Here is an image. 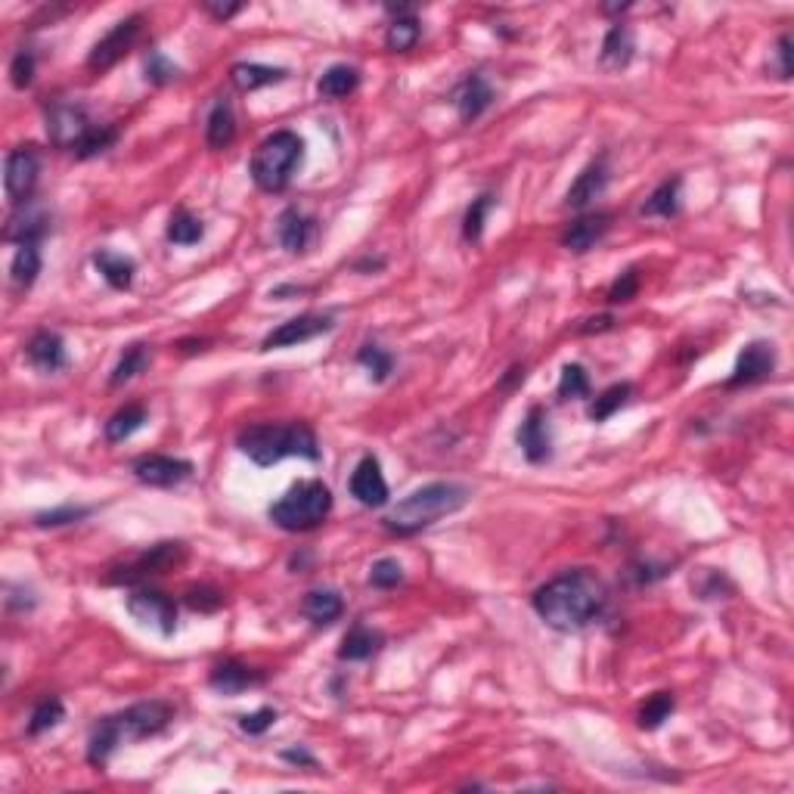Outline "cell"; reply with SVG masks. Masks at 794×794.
<instances>
[{"mask_svg": "<svg viewBox=\"0 0 794 794\" xmlns=\"http://www.w3.org/2000/svg\"><path fill=\"white\" fill-rule=\"evenodd\" d=\"M537 618L559 633H577L590 627L608 605V587L605 580L590 568H571L549 584H543L534 599Z\"/></svg>", "mask_w": 794, "mask_h": 794, "instance_id": "1", "label": "cell"}, {"mask_svg": "<svg viewBox=\"0 0 794 794\" xmlns=\"http://www.w3.org/2000/svg\"><path fill=\"white\" fill-rule=\"evenodd\" d=\"M472 500V491L460 481H432L416 487L413 494H407L404 500H397L391 506V512L382 518L385 531L397 534V537H413L425 528H432L435 522L447 515H456L460 509H466Z\"/></svg>", "mask_w": 794, "mask_h": 794, "instance_id": "2", "label": "cell"}, {"mask_svg": "<svg viewBox=\"0 0 794 794\" xmlns=\"http://www.w3.org/2000/svg\"><path fill=\"white\" fill-rule=\"evenodd\" d=\"M236 447L249 456L255 466H277L286 456H301V460H320L317 435L304 422H264L249 425L236 435Z\"/></svg>", "mask_w": 794, "mask_h": 794, "instance_id": "3", "label": "cell"}, {"mask_svg": "<svg viewBox=\"0 0 794 794\" xmlns=\"http://www.w3.org/2000/svg\"><path fill=\"white\" fill-rule=\"evenodd\" d=\"M304 162V140L295 131H273L258 143L249 162V174L264 193H283Z\"/></svg>", "mask_w": 794, "mask_h": 794, "instance_id": "4", "label": "cell"}, {"mask_svg": "<svg viewBox=\"0 0 794 794\" xmlns=\"http://www.w3.org/2000/svg\"><path fill=\"white\" fill-rule=\"evenodd\" d=\"M329 512H332V491L320 478H311V481L292 484L289 491L270 506L267 515L277 528L301 534V531L320 528Z\"/></svg>", "mask_w": 794, "mask_h": 794, "instance_id": "5", "label": "cell"}, {"mask_svg": "<svg viewBox=\"0 0 794 794\" xmlns=\"http://www.w3.org/2000/svg\"><path fill=\"white\" fill-rule=\"evenodd\" d=\"M183 559H187V546L180 540H165L143 549L137 559H131L128 565L115 568V574H109V584H143L149 577H159L171 568H177Z\"/></svg>", "mask_w": 794, "mask_h": 794, "instance_id": "6", "label": "cell"}, {"mask_svg": "<svg viewBox=\"0 0 794 794\" xmlns=\"http://www.w3.org/2000/svg\"><path fill=\"white\" fill-rule=\"evenodd\" d=\"M112 717L121 729V739L140 742V739H152V736H159V732H165L174 720V708L162 698H149V701H137V705Z\"/></svg>", "mask_w": 794, "mask_h": 794, "instance_id": "7", "label": "cell"}, {"mask_svg": "<svg viewBox=\"0 0 794 794\" xmlns=\"http://www.w3.org/2000/svg\"><path fill=\"white\" fill-rule=\"evenodd\" d=\"M125 608L137 624L159 630L162 636H174V630H177V605L171 596H165L159 590H149V587L134 590L128 596Z\"/></svg>", "mask_w": 794, "mask_h": 794, "instance_id": "8", "label": "cell"}, {"mask_svg": "<svg viewBox=\"0 0 794 794\" xmlns=\"http://www.w3.org/2000/svg\"><path fill=\"white\" fill-rule=\"evenodd\" d=\"M47 137L56 149H75L87 131L94 128V121L87 118V109L81 103H69V100H56L47 109Z\"/></svg>", "mask_w": 794, "mask_h": 794, "instance_id": "9", "label": "cell"}, {"mask_svg": "<svg viewBox=\"0 0 794 794\" xmlns=\"http://www.w3.org/2000/svg\"><path fill=\"white\" fill-rule=\"evenodd\" d=\"M38 174H41V159L32 146H19L7 156L4 187H7V199L13 202V208L32 202V193L38 187Z\"/></svg>", "mask_w": 794, "mask_h": 794, "instance_id": "10", "label": "cell"}, {"mask_svg": "<svg viewBox=\"0 0 794 794\" xmlns=\"http://www.w3.org/2000/svg\"><path fill=\"white\" fill-rule=\"evenodd\" d=\"M140 28H143V16H140V13H134V16H128V19L115 22V25H112V32H106V35L94 44V50H90L87 66L94 69V72H106V69H112V66L118 63V59L134 47V41L140 38Z\"/></svg>", "mask_w": 794, "mask_h": 794, "instance_id": "11", "label": "cell"}, {"mask_svg": "<svg viewBox=\"0 0 794 794\" xmlns=\"http://www.w3.org/2000/svg\"><path fill=\"white\" fill-rule=\"evenodd\" d=\"M332 317L329 314H301V317H292L286 323H280L273 332L264 335L261 342V351H273V348H292V345H301V342H311L317 335H326L332 332Z\"/></svg>", "mask_w": 794, "mask_h": 794, "instance_id": "12", "label": "cell"}, {"mask_svg": "<svg viewBox=\"0 0 794 794\" xmlns=\"http://www.w3.org/2000/svg\"><path fill=\"white\" fill-rule=\"evenodd\" d=\"M131 469L137 481L149 487H177L180 481H187L193 475L190 460H180V456H168V453H146L140 460H134Z\"/></svg>", "mask_w": 794, "mask_h": 794, "instance_id": "13", "label": "cell"}, {"mask_svg": "<svg viewBox=\"0 0 794 794\" xmlns=\"http://www.w3.org/2000/svg\"><path fill=\"white\" fill-rule=\"evenodd\" d=\"M494 87H491V81H487L481 72H472V75H466L460 84L453 87V94H450V103H453V109L460 112V118H463V125H472V121H478L487 109L494 106Z\"/></svg>", "mask_w": 794, "mask_h": 794, "instance_id": "14", "label": "cell"}, {"mask_svg": "<svg viewBox=\"0 0 794 794\" xmlns=\"http://www.w3.org/2000/svg\"><path fill=\"white\" fill-rule=\"evenodd\" d=\"M515 441L528 456V463H546L553 456V429H549V416L543 407H531L515 432Z\"/></svg>", "mask_w": 794, "mask_h": 794, "instance_id": "15", "label": "cell"}, {"mask_svg": "<svg viewBox=\"0 0 794 794\" xmlns=\"http://www.w3.org/2000/svg\"><path fill=\"white\" fill-rule=\"evenodd\" d=\"M50 233V211L41 205V202H25L19 208H13V215L7 221V230H4V239L7 242H16V246H25V242H38Z\"/></svg>", "mask_w": 794, "mask_h": 794, "instance_id": "16", "label": "cell"}, {"mask_svg": "<svg viewBox=\"0 0 794 794\" xmlns=\"http://www.w3.org/2000/svg\"><path fill=\"white\" fill-rule=\"evenodd\" d=\"M776 370V351L770 342H751L742 348L739 360H736V370H732L726 388H742V385H754V382H763L770 373Z\"/></svg>", "mask_w": 794, "mask_h": 794, "instance_id": "17", "label": "cell"}, {"mask_svg": "<svg viewBox=\"0 0 794 794\" xmlns=\"http://www.w3.org/2000/svg\"><path fill=\"white\" fill-rule=\"evenodd\" d=\"M348 487H351V497L357 503H363V506L379 509V506L388 503V481H385L382 466H379V460H376L373 453H366L363 460L354 466Z\"/></svg>", "mask_w": 794, "mask_h": 794, "instance_id": "18", "label": "cell"}, {"mask_svg": "<svg viewBox=\"0 0 794 794\" xmlns=\"http://www.w3.org/2000/svg\"><path fill=\"white\" fill-rule=\"evenodd\" d=\"M608 177H612V171H608V156L593 159L584 171L577 174V180L571 183V187H568L565 205L574 208V211L590 208L608 190Z\"/></svg>", "mask_w": 794, "mask_h": 794, "instance_id": "19", "label": "cell"}, {"mask_svg": "<svg viewBox=\"0 0 794 794\" xmlns=\"http://www.w3.org/2000/svg\"><path fill=\"white\" fill-rule=\"evenodd\" d=\"M25 360L32 363L38 373H56V370H63V366L69 363L63 335L50 332V329H38L32 339H28V345H25Z\"/></svg>", "mask_w": 794, "mask_h": 794, "instance_id": "20", "label": "cell"}, {"mask_svg": "<svg viewBox=\"0 0 794 794\" xmlns=\"http://www.w3.org/2000/svg\"><path fill=\"white\" fill-rule=\"evenodd\" d=\"M608 227H612V215H608V211H590V215H580L577 221H571L565 227L562 246L574 255H584L608 233Z\"/></svg>", "mask_w": 794, "mask_h": 794, "instance_id": "21", "label": "cell"}, {"mask_svg": "<svg viewBox=\"0 0 794 794\" xmlns=\"http://www.w3.org/2000/svg\"><path fill=\"white\" fill-rule=\"evenodd\" d=\"M314 236H317V221L311 215H304L301 208H286L277 218V239H280V246L292 255L308 252Z\"/></svg>", "mask_w": 794, "mask_h": 794, "instance_id": "22", "label": "cell"}, {"mask_svg": "<svg viewBox=\"0 0 794 794\" xmlns=\"http://www.w3.org/2000/svg\"><path fill=\"white\" fill-rule=\"evenodd\" d=\"M267 677L261 674V670H252L246 664H239V661H224L218 664L215 670H211V677H208V686L221 692V695H239V692H246L252 686H261Z\"/></svg>", "mask_w": 794, "mask_h": 794, "instance_id": "23", "label": "cell"}, {"mask_svg": "<svg viewBox=\"0 0 794 794\" xmlns=\"http://www.w3.org/2000/svg\"><path fill=\"white\" fill-rule=\"evenodd\" d=\"M388 13L394 16L388 32H385V47L391 53H407L416 47L419 35H422V25L419 19L413 16V7H388Z\"/></svg>", "mask_w": 794, "mask_h": 794, "instance_id": "24", "label": "cell"}, {"mask_svg": "<svg viewBox=\"0 0 794 794\" xmlns=\"http://www.w3.org/2000/svg\"><path fill=\"white\" fill-rule=\"evenodd\" d=\"M118 745H125V739H121V729H118L115 717H103L87 739V763L103 770L112 760V754L118 751Z\"/></svg>", "mask_w": 794, "mask_h": 794, "instance_id": "25", "label": "cell"}, {"mask_svg": "<svg viewBox=\"0 0 794 794\" xmlns=\"http://www.w3.org/2000/svg\"><path fill=\"white\" fill-rule=\"evenodd\" d=\"M633 50H636V44H633V32H630L627 25L618 22V25L608 28V35H605V41H602L599 63H602V69H608V72H621V69L630 66Z\"/></svg>", "mask_w": 794, "mask_h": 794, "instance_id": "26", "label": "cell"}, {"mask_svg": "<svg viewBox=\"0 0 794 794\" xmlns=\"http://www.w3.org/2000/svg\"><path fill=\"white\" fill-rule=\"evenodd\" d=\"M301 612L314 627H329L332 621H339L345 612V599L335 590H311L301 602Z\"/></svg>", "mask_w": 794, "mask_h": 794, "instance_id": "27", "label": "cell"}, {"mask_svg": "<svg viewBox=\"0 0 794 794\" xmlns=\"http://www.w3.org/2000/svg\"><path fill=\"white\" fill-rule=\"evenodd\" d=\"M94 267L100 270V277H103L112 289H118V292L131 289L134 273H137V264H134L128 255H118V252H109V249L94 252Z\"/></svg>", "mask_w": 794, "mask_h": 794, "instance_id": "28", "label": "cell"}, {"mask_svg": "<svg viewBox=\"0 0 794 794\" xmlns=\"http://www.w3.org/2000/svg\"><path fill=\"white\" fill-rule=\"evenodd\" d=\"M205 140L211 149H227L236 140V115L230 100H218L205 121Z\"/></svg>", "mask_w": 794, "mask_h": 794, "instance_id": "29", "label": "cell"}, {"mask_svg": "<svg viewBox=\"0 0 794 794\" xmlns=\"http://www.w3.org/2000/svg\"><path fill=\"white\" fill-rule=\"evenodd\" d=\"M286 78V69H273V66H261V63H239L230 69V81L239 94H252V90L280 84Z\"/></svg>", "mask_w": 794, "mask_h": 794, "instance_id": "30", "label": "cell"}, {"mask_svg": "<svg viewBox=\"0 0 794 794\" xmlns=\"http://www.w3.org/2000/svg\"><path fill=\"white\" fill-rule=\"evenodd\" d=\"M382 633L373 630V627H366V624H354L345 639H342V649H339V658L342 661H366L370 655H376L382 649Z\"/></svg>", "mask_w": 794, "mask_h": 794, "instance_id": "31", "label": "cell"}, {"mask_svg": "<svg viewBox=\"0 0 794 794\" xmlns=\"http://www.w3.org/2000/svg\"><path fill=\"white\" fill-rule=\"evenodd\" d=\"M357 87H360V72H357L354 66L339 63V66H329V69L320 75V81H317V94H320L323 100H345V97L354 94Z\"/></svg>", "mask_w": 794, "mask_h": 794, "instance_id": "32", "label": "cell"}, {"mask_svg": "<svg viewBox=\"0 0 794 794\" xmlns=\"http://www.w3.org/2000/svg\"><path fill=\"white\" fill-rule=\"evenodd\" d=\"M41 273V249L38 242H25V246H16V255H13V264H10V280L19 292L32 289L35 280Z\"/></svg>", "mask_w": 794, "mask_h": 794, "instance_id": "33", "label": "cell"}, {"mask_svg": "<svg viewBox=\"0 0 794 794\" xmlns=\"http://www.w3.org/2000/svg\"><path fill=\"white\" fill-rule=\"evenodd\" d=\"M680 187H683L680 177H670V180L658 183L655 193L643 205V218H674L680 211Z\"/></svg>", "mask_w": 794, "mask_h": 794, "instance_id": "34", "label": "cell"}, {"mask_svg": "<svg viewBox=\"0 0 794 794\" xmlns=\"http://www.w3.org/2000/svg\"><path fill=\"white\" fill-rule=\"evenodd\" d=\"M146 407L140 404H128V407H121L118 413H112V419L106 422V441L109 444H121V441H128L131 435H137L143 425H146Z\"/></svg>", "mask_w": 794, "mask_h": 794, "instance_id": "35", "label": "cell"}, {"mask_svg": "<svg viewBox=\"0 0 794 794\" xmlns=\"http://www.w3.org/2000/svg\"><path fill=\"white\" fill-rule=\"evenodd\" d=\"M165 233H168V242H174V246H196V242L205 236V227L190 208H174Z\"/></svg>", "mask_w": 794, "mask_h": 794, "instance_id": "36", "label": "cell"}, {"mask_svg": "<svg viewBox=\"0 0 794 794\" xmlns=\"http://www.w3.org/2000/svg\"><path fill=\"white\" fill-rule=\"evenodd\" d=\"M149 360H152V354H149L146 345H131V348H125V354L118 357L115 370H112V376H109V385L118 388V385H125V382L137 379L140 373H146Z\"/></svg>", "mask_w": 794, "mask_h": 794, "instance_id": "37", "label": "cell"}, {"mask_svg": "<svg viewBox=\"0 0 794 794\" xmlns=\"http://www.w3.org/2000/svg\"><path fill=\"white\" fill-rule=\"evenodd\" d=\"M357 363L373 376V382H385L394 373V354L382 345H373V342H366L357 351Z\"/></svg>", "mask_w": 794, "mask_h": 794, "instance_id": "38", "label": "cell"}, {"mask_svg": "<svg viewBox=\"0 0 794 794\" xmlns=\"http://www.w3.org/2000/svg\"><path fill=\"white\" fill-rule=\"evenodd\" d=\"M633 394V385L630 382H618L612 388H605L596 401L590 404V419L593 422H605V419H612L624 404H627V397Z\"/></svg>", "mask_w": 794, "mask_h": 794, "instance_id": "39", "label": "cell"}, {"mask_svg": "<svg viewBox=\"0 0 794 794\" xmlns=\"http://www.w3.org/2000/svg\"><path fill=\"white\" fill-rule=\"evenodd\" d=\"M66 717V708H63V701L59 698H41L32 717H28V736H44V732H50L53 726H59V720Z\"/></svg>", "mask_w": 794, "mask_h": 794, "instance_id": "40", "label": "cell"}, {"mask_svg": "<svg viewBox=\"0 0 794 794\" xmlns=\"http://www.w3.org/2000/svg\"><path fill=\"white\" fill-rule=\"evenodd\" d=\"M677 708V701L670 692H655L652 698H646V705L639 708V729H658L664 726V720H670V714H674Z\"/></svg>", "mask_w": 794, "mask_h": 794, "instance_id": "41", "label": "cell"}, {"mask_svg": "<svg viewBox=\"0 0 794 794\" xmlns=\"http://www.w3.org/2000/svg\"><path fill=\"white\" fill-rule=\"evenodd\" d=\"M115 140H118L115 125H94L72 152H75V159H94V156H103L106 149H112Z\"/></svg>", "mask_w": 794, "mask_h": 794, "instance_id": "42", "label": "cell"}, {"mask_svg": "<svg viewBox=\"0 0 794 794\" xmlns=\"http://www.w3.org/2000/svg\"><path fill=\"white\" fill-rule=\"evenodd\" d=\"M94 512V506H75V503H66V506H56V509H47V512H38L35 515V525L38 528H66V525H78L84 518Z\"/></svg>", "mask_w": 794, "mask_h": 794, "instance_id": "43", "label": "cell"}, {"mask_svg": "<svg viewBox=\"0 0 794 794\" xmlns=\"http://www.w3.org/2000/svg\"><path fill=\"white\" fill-rule=\"evenodd\" d=\"M590 394V376L580 363H565L559 376V397L562 401H577Z\"/></svg>", "mask_w": 794, "mask_h": 794, "instance_id": "44", "label": "cell"}, {"mask_svg": "<svg viewBox=\"0 0 794 794\" xmlns=\"http://www.w3.org/2000/svg\"><path fill=\"white\" fill-rule=\"evenodd\" d=\"M491 208H494V196L491 193H481L478 199H472L466 218H463V239L466 242H478L481 239L484 221H487V215H491Z\"/></svg>", "mask_w": 794, "mask_h": 794, "instance_id": "45", "label": "cell"}, {"mask_svg": "<svg viewBox=\"0 0 794 794\" xmlns=\"http://www.w3.org/2000/svg\"><path fill=\"white\" fill-rule=\"evenodd\" d=\"M143 72H146V81H149V84H156V87L171 84V81H177V75H180V69L171 63V59H168L162 50H149Z\"/></svg>", "mask_w": 794, "mask_h": 794, "instance_id": "46", "label": "cell"}, {"mask_svg": "<svg viewBox=\"0 0 794 794\" xmlns=\"http://www.w3.org/2000/svg\"><path fill=\"white\" fill-rule=\"evenodd\" d=\"M187 605L199 615H215L218 608L224 605V593L218 587H208V584H199V587H190L187 590Z\"/></svg>", "mask_w": 794, "mask_h": 794, "instance_id": "47", "label": "cell"}, {"mask_svg": "<svg viewBox=\"0 0 794 794\" xmlns=\"http://www.w3.org/2000/svg\"><path fill=\"white\" fill-rule=\"evenodd\" d=\"M370 584L379 587V590H391L397 584H404V568L397 559H379L373 562L370 568Z\"/></svg>", "mask_w": 794, "mask_h": 794, "instance_id": "48", "label": "cell"}, {"mask_svg": "<svg viewBox=\"0 0 794 794\" xmlns=\"http://www.w3.org/2000/svg\"><path fill=\"white\" fill-rule=\"evenodd\" d=\"M10 81H13V87H19V90L32 87V81H35V53L28 50V47H22V50L13 56V63H10Z\"/></svg>", "mask_w": 794, "mask_h": 794, "instance_id": "49", "label": "cell"}, {"mask_svg": "<svg viewBox=\"0 0 794 794\" xmlns=\"http://www.w3.org/2000/svg\"><path fill=\"white\" fill-rule=\"evenodd\" d=\"M639 292V270H624L608 289V304H627Z\"/></svg>", "mask_w": 794, "mask_h": 794, "instance_id": "50", "label": "cell"}, {"mask_svg": "<svg viewBox=\"0 0 794 794\" xmlns=\"http://www.w3.org/2000/svg\"><path fill=\"white\" fill-rule=\"evenodd\" d=\"M273 723H277V711L273 708H258L246 717H239V729L246 732V736H264Z\"/></svg>", "mask_w": 794, "mask_h": 794, "instance_id": "51", "label": "cell"}, {"mask_svg": "<svg viewBox=\"0 0 794 794\" xmlns=\"http://www.w3.org/2000/svg\"><path fill=\"white\" fill-rule=\"evenodd\" d=\"M770 72L779 78V81H788L791 78V35H779L776 41V50H773V59H770Z\"/></svg>", "mask_w": 794, "mask_h": 794, "instance_id": "52", "label": "cell"}, {"mask_svg": "<svg viewBox=\"0 0 794 794\" xmlns=\"http://www.w3.org/2000/svg\"><path fill=\"white\" fill-rule=\"evenodd\" d=\"M202 10H205V13H211V16L218 19V22H227V19H233V16H239V13H242V4H211V0H205Z\"/></svg>", "mask_w": 794, "mask_h": 794, "instance_id": "53", "label": "cell"}, {"mask_svg": "<svg viewBox=\"0 0 794 794\" xmlns=\"http://www.w3.org/2000/svg\"><path fill=\"white\" fill-rule=\"evenodd\" d=\"M283 760L286 763H295V767H308V770L317 767V757L308 748H289V751H283Z\"/></svg>", "mask_w": 794, "mask_h": 794, "instance_id": "54", "label": "cell"}, {"mask_svg": "<svg viewBox=\"0 0 794 794\" xmlns=\"http://www.w3.org/2000/svg\"><path fill=\"white\" fill-rule=\"evenodd\" d=\"M608 329H615V317H612V314H602V317L584 320V326H580L577 332H580V335H593V332H608Z\"/></svg>", "mask_w": 794, "mask_h": 794, "instance_id": "55", "label": "cell"}, {"mask_svg": "<svg viewBox=\"0 0 794 794\" xmlns=\"http://www.w3.org/2000/svg\"><path fill=\"white\" fill-rule=\"evenodd\" d=\"M627 10H630V4H605V7H602L605 16H621V13H627Z\"/></svg>", "mask_w": 794, "mask_h": 794, "instance_id": "56", "label": "cell"}]
</instances>
